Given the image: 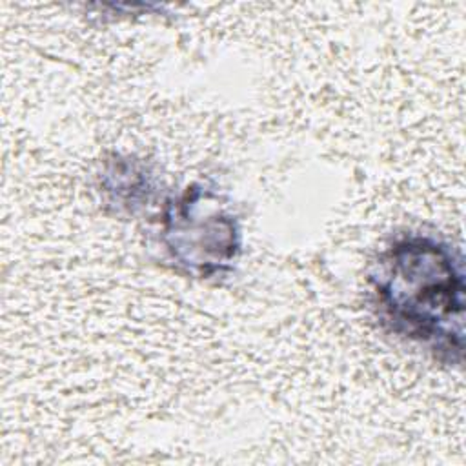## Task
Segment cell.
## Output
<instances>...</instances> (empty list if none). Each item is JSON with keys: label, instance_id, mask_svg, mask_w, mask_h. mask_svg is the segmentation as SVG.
Returning a JSON list of instances; mask_svg holds the SVG:
<instances>
[{"label": "cell", "instance_id": "obj_2", "mask_svg": "<svg viewBox=\"0 0 466 466\" xmlns=\"http://www.w3.org/2000/svg\"><path fill=\"white\" fill-rule=\"evenodd\" d=\"M160 246L178 271L217 279L233 271L242 249V231L218 193L204 184H191L166 200L160 213Z\"/></svg>", "mask_w": 466, "mask_h": 466}, {"label": "cell", "instance_id": "obj_3", "mask_svg": "<svg viewBox=\"0 0 466 466\" xmlns=\"http://www.w3.org/2000/svg\"><path fill=\"white\" fill-rule=\"evenodd\" d=\"M100 191L104 195V202L116 213L135 215L155 197L157 180L142 160L115 155L104 162Z\"/></svg>", "mask_w": 466, "mask_h": 466}, {"label": "cell", "instance_id": "obj_1", "mask_svg": "<svg viewBox=\"0 0 466 466\" xmlns=\"http://www.w3.org/2000/svg\"><path fill=\"white\" fill-rule=\"evenodd\" d=\"M380 322L435 360L464 359V264L461 251L422 231L397 235L370 273Z\"/></svg>", "mask_w": 466, "mask_h": 466}]
</instances>
